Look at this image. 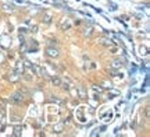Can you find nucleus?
Here are the masks:
<instances>
[{
    "label": "nucleus",
    "instance_id": "nucleus-1",
    "mask_svg": "<svg viewBox=\"0 0 150 137\" xmlns=\"http://www.w3.org/2000/svg\"><path fill=\"white\" fill-rule=\"evenodd\" d=\"M71 27H72V24H71L70 18H61V21H60V28H61L63 31H67V29H70Z\"/></svg>",
    "mask_w": 150,
    "mask_h": 137
},
{
    "label": "nucleus",
    "instance_id": "nucleus-2",
    "mask_svg": "<svg viewBox=\"0 0 150 137\" xmlns=\"http://www.w3.org/2000/svg\"><path fill=\"white\" fill-rule=\"evenodd\" d=\"M11 102H14V104H22V101H24V97H22L21 93H16L13 97L10 98Z\"/></svg>",
    "mask_w": 150,
    "mask_h": 137
},
{
    "label": "nucleus",
    "instance_id": "nucleus-3",
    "mask_svg": "<svg viewBox=\"0 0 150 137\" xmlns=\"http://www.w3.org/2000/svg\"><path fill=\"white\" fill-rule=\"evenodd\" d=\"M46 53H47V56H50V57H54V59H56V57H59V50L57 49H54V48H47V49H46Z\"/></svg>",
    "mask_w": 150,
    "mask_h": 137
},
{
    "label": "nucleus",
    "instance_id": "nucleus-4",
    "mask_svg": "<svg viewBox=\"0 0 150 137\" xmlns=\"http://www.w3.org/2000/svg\"><path fill=\"white\" fill-rule=\"evenodd\" d=\"M20 78H21V74L20 73H11L10 76H8V80H10L11 82H17V81H20Z\"/></svg>",
    "mask_w": 150,
    "mask_h": 137
},
{
    "label": "nucleus",
    "instance_id": "nucleus-5",
    "mask_svg": "<svg viewBox=\"0 0 150 137\" xmlns=\"http://www.w3.org/2000/svg\"><path fill=\"white\" fill-rule=\"evenodd\" d=\"M52 20H53V14H52V13H49V11H45V13H43V21L50 22Z\"/></svg>",
    "mask_w": 150,
    "mask_h": 137
},
{
    "label": "nucleus",
    "instance_id": "nucleus-6",
    "mask_svg": "<svg viewBox=\"0 0 150 137\" xmlns=\"http://www.w3.org/2000/svg\"><path fill=\"white\" fill-rule=\"evenodd\" d=\"M122 67V62L121 60H114L111 63V69H114V70H118V69H121Z\"/></svg>",
    "mask_w": 150,
    "mask_h": 137
},
{
    "label": "nucleus",
    "instance_id": "nucleus-7",
    "mask_svg": "<svg viewBox=\"0 0 150 137\" xmlns=\"http://www.w3.org/2000/svg\"><path fill=\"white\" fill-rule=\"evenodd\" d=\"M52 84L56 85V87H60L61 85V78L60 77H52Z\"/></svg>",
    "mask_w": 150,
    "mask_h": 137
},
{
    "label": "nucleus",
    "instance_id": "nucleus-8",
    "mask_svg": "<svg viewBox=\"0 0 150 137\" xmlns=\"http://www.w3.org/2000/svg\"><path fill=\"white\" fill-rule=\"evenodd\" d=\"M100 44L104 45V46H112V44H114V42H112L111 39H108V38H103L102 41H100Z\"/></svg>",
    "mask_w": 150,
    "mask_h": 137
},
{
    "label": "nucleus",
    "instance_id": "nucleus-9",
    "mask_svg": "<svg viewBox=\"0 0 150 137\" xmlns=\"http://www.w3.org/2000/svg\"><path fill=\"white\" fill-rule=\"evenodd\" d=\"M63 129H64V125H63V123H59V125H56V126L53 127V132L54 133H61Z\"/></svg>",
    "mask_w": 150,
    "mask_h": 137
},
{
    "label": "nucleus",
    "instance_id": "nucleus-10",
    "mask_svg": "<svg viewBox=\"0 0 150 137\" xmlns=\"http://www.w3.org/2000/svg\"><path fill=\"white\" fill-rule=\"evenodd\" d=\"M16 71H17V73H20V74H22V73L25 71V67H24V65H22V63H18V66H17Z\"/></svg>",
    "mask_w": 150,
    "mask_h": 137
},
{
    "label": "nucleus",
    "instance_id": "nucleus-11",
    "mask_svg": "<svg viewBox=\"0 0 150 137\" xmlns=\"http://www.w3.org/2000/svg\"><path fill=\"white\" fill-rule=\"evenodd\" d=\"M3 10H4V11H7V13H11V11H13V6L3 4Z\"/></svg>",
    "mask_w": 150,
    "mask_h": 137
},
{
    "label": "nucleus",
    "instance_id": "nucleus-12",
    "mask_svg": "<svg viewBox=\"0 0 150 137\" xmlns=\"http://www.w3.org/2000/svg\"><path fill=\"white\" fill-rule=\"evenodd\" d=\"M14 134H16V136H21V127L16 126V129H14Z\"/></svg>",
    "mask_w": 150,
    "mask_h": 137
},
{
    "label": "nucleus",
    "instance_id": "nucleus-13",
    "mask_svg": "<svg viewBox=\"0 0 150 137\" xmlns=\"http://www.w3.org/2000/svg\"><path fill=\"white\" fill-rule=\"evenodd\" d=\"M61 85H63V88H64V90H67V91H70V84H68V82H65V81H61Z\"/></svg>",
    "mask_w": 150,
    "mask_h": 137
},
{
    "label": "nucleus",
    "instance_id": "nucleus-14",
    "mask_svg": "<svg viewBox=\"0 0 150 137\" xmlns=\"http://www.w3.org/2000/svg\"><path fill=\"white\" fill-rule=\"evenodd\" d=\"M108 6L111 7V10H117V9H118L117 4H115V3H112V1H108Z\"/></svg>",
    "mask_w": 150,
    "mask_h": 137
},
{
    "label": "nucleus",
    "instance_id": "nucleus-15",
    "mask_svg": "<svg viewBox=\"0 0 150 137\" xmlns=\"http://www.w3.org/2000/svg\"><path fill=\"white\" fill-rule=\"evenodd\" d=\"M92 35V28H86L85 29V37H91Z\"/></svg>",
    "mask_w": 150,
    "mask_h": 137
},
{
    "label": "nucleus",
    "instance_id": "nucleus-16",
    "mask_svg": "<svg viewBox=\"0 0 150 137\" xmlns=\"http://www.w3.org/2000/svg\"><path fill=\"white\" fill-rule=\"evenodd\" d=\"M79 94L82 95V97L85 95V91H83V88H82V87H79Z\"/></svg>",
    "mask_w": 150,
    "mask_h": 137
}]
</instances>
